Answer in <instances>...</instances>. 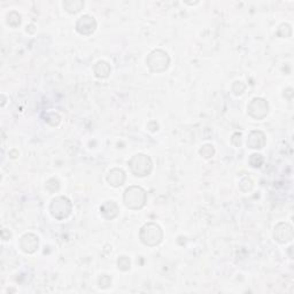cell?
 <instances>
[{"label": "cell", "mask_w": 294, "mask_h": 294, "mask_svg": "<svg viewBox=\"0 0 294 294\" xmlns=\"http://www.w3.org/2000/svg\"><path fill=\"white\" fill-rule=\"evenodd\" d=\"M28 238H30V235H28ZM37 247H38V239H37L35 235H33L32 239H29V241L27 242V245H22L23 251L28 252V253L35 252Z\"/></svg>", "instance_id": "obj_9"}, {"label": "cell", "mask_w": 294, "mask_h": 294, "mask_svg": "<svg viewBox=\"0 0 294 294\" xmlns=\"http://www.w3.org/2000/svg\"><path fill=\"white\" fill-rule=\"evenodd\" d=\"M124 201L126 206L132 208V209L143 207L144 203H145V192L140 187H130L125 191Z\"/></svg>", "instance_id": "obj_1"}, {"label": "cell", "mask_w": 294, "mask_h": 294, "mask_svg": "<svg viewBox=\"0 0 294 294\" xmlns=\"http://www.w3.org/2000/svg\"><path fill=\"white\" fill-rule=\"evenodd\" d=\"M156 62L161 63L163 69H166V68L168 67V62H169V59H168V57H167V53L162 52V51H155V52H153L148 59V66L152 67L153 64Z\"/></svg>", "instance_id": "obj_7"}, {"label": "cell", "mask_w": 294, "mask_h": 294, "mask_svg": "<svg viewBox=\"0 0 294 294\" xmlns=\"http://www.w3.org/2000/svg\"><path fill=\"white\" fill-rule=\"evenodd\" d=\"M132 160L135 162L139 163V167L132 168V172L135 173L137 176H146L147 174L151 172L152 162H151V160L147 158V156L139 154V155H136Z\"/></svg>", "instance_id": "obj_5"}, {"label": "cell", "mask_w": 294, "mask_h": 294, "mask_svg": "<svg viewBox=\"0 0 294 294\" xmlns=\"http://www.w3.org/2000/svg\"><path fill=\"white\" fill-rule=\"evenodd\" d=\"M77 31L80 33H83V35H88V33H92L95 29V21L93 18L91 16L85 15L82 16V18L78 20L76 25Z\"/></svg>", "instance_id": "obj_6"}, {"label": "cell", "mask_w": 294, "mask_h": 294, "mask_svg": "<svg viewBox=\"0 0 294 294\" xmlns=\"http://www.w3.org/2000/svg\"><path fill=\"white\" fill-rule=\"evenodd\" d=\"M248 112L253 118H263L268 114V104L263 99H254L248 106Z\"/></svg>", "instance_id": "obj_4"}, {"label": "cell", "mask_w": 294, "mask_h": 294, "mask_svg": "<svg viewBox=\"0 0 294 294\" xmlns=\"http://www.w3.org/2000/svg\"><path fill=\"white\" fill-rule=\"evenodd\" d=\"M124 173L122 172V170H113L112 173H109V176H108V182L112 184L113 186H119L122 185V183L124 182Z\"/></svg>", "instance_id": "obj_8"}, {"label": "cell", "mask_w": 294, "mask_h": 294, "mask_svg": "<svg viewBox=\"0 0 294 294\" xmlns=\"http://www.w3.org/2000/svg\"><path fill=\"white\" fill-rule=\"evenodd\" d=\"M143 232H146V235H142V240L144 244L153 246L159 244L161 241L162 232L161 229L155 224H148L143 228Z\"/></svg>", "instance_id": "obj_2"}, {"label": "cell", "mask_w": 294, "mask_h": 294, "mask_svg": "<svg viewBox=\"0 0 294 294\" xmlns=\"http://www.w3.org/2000/svg\"><path fill=\"white\" fill-rule=\"evenodd\" d=\"M51 211L54 217L59 218L60 215L62 214V218L67 217L70 213V204L66 198H57L52 201V206H51Z\"/></svg>", "instance_id": "obj_3"}]
</instances>
